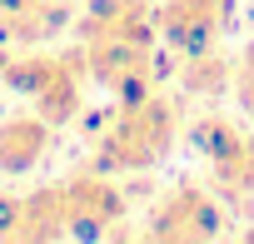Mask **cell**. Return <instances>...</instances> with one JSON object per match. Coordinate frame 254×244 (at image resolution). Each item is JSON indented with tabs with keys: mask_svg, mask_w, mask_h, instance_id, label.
<instances>
[{
	"mask_svg": "<svg viewBox=\"0 0 254 244\" xmlns=\"http://www.w3.org/2000/svg\"><path fill=\"white\" fill-rule=\"evenodd\" d=\"M180 140V95L165 85L140 100H115L110 120L95 135V165L110 175H150L170 160Z\"/></svg>",
	"mask_w": 254,
	"mask_h": 244,
	"instance_id": "6da1fadb",
	"label": "cell"
},
{
	"mask_svg": "<svg viewBox=\"0 0 254 244\" xmlns=\"http://www.w3.org/2000/svg\"><path fill=\"white\" fill-rule=\"evenodd\" d=\"M5 90H15L30 110H40L55 130L75 125L85 115V60L80 50H50V45H15L5 65Z\"/></svg>",
	"mask_w": 254,
	"mask_h": 244,
	"instance_id": "7a4b0ae2",
	"label": "cell"
},
{
	"mask_svg": "<svg viewBox=\"0 0 254 244\" xmlns=\"http://www.w3.org/2000/svg\"><path fill=\"white\" fill-rule=\"evenodd\" d=\"M80 60L90 85L105 90L110 100H140L165 80L160 40H95V45H80Z\"/></svg>",
	"mask_w": 254,
	"mask_h": 244,
	"instance_id": "3957f363",
	"label": "cell"
},
{
	"mask_svg": "<svg viewBox=\"0 0 254 244\" xmlns=\"http://www.w3.org/2000/svg\"><path fill=\"white\" fill-rule=\"evenodd\" d=\"M224 224H229V214L219 204V189L214 184H199V180H185V184H170L160 194V204L150 209L145 239L199 244V239H219Z\"/></svg>",
	"mask_w": 254,
	"mask_h": 244,
	"instance_id": "277c9868",
	"label": "cell"
},
{
	"mask_svg": "<svg viewBox=\"0 0 254 244\" xmlns=\"http://www.w3.org/2000/svg\"><path fill=\"white\" fill-rule=\"evenodd\" d=\"M229 20H234V0H155V30L175 60L219 45Z\"/></svg>",
	"mask_w": 254,
	"mask_h": 244,
	"instance_id": "5b68a950",
	"label": "cell"
},
{
	"mask_svg": "<svg viewBox=\"0 0 254 244\" xmlns=\"http://www.w3.org/2000/svg\"><path fill=\"white\" fill-rule=\"evenodd\" d=\"M0 239H10V244L70 239L65 184H30L15 194H0Z\"/></svg>",
	"mask_w": 254,
	"mask_h": 244,
	"instance_id": "8992f818",
	"label": "cell"
},
{
	"mask_svg": "<svg viewBox=\"0 0 254 244\" xmlns=\"http://www.w3.org/2000/svg\"><path fill=\"white\" fill-rule=\"evenodd\" d=\"M65 209H70V239H105L125 224V194L100 165L65 180Z\"/></svg>",
	"mask_w": 254,
	"mask_h": 244,
	"instance_id": "52a82bcc",
	"label": "cell"
},
{
	"mask_svg": "<svg viewBox=\"0 0 254 244\" xmlns=\"http://www.w3.org/2000/svg\"><path fill=\"white\" fill-rule=\"evenodd\" d=\"M75 40H160L155 30V0H90L75 15Z\"/></svg>",
	"mask_w": 254,
	"mask_h": 244,
	"instance_id": "ba28073f",
	"label": "cell"
},
{
	"mask_svg": "<svg viewBox=\"0 0 254 244\" xmlns=\"http://www.w3.org/2000/svg\"><path fill=\"white\" fill-rule=\"evenodd\" d=\"M55 150V125L40 110H15L0 120V175L5 180H25L35 175Z\"/></svg>",
	"mask_w": 254,
	"mask_h": 244,
	"instance_id": "9c48e42d",
	"label": "cell"
},
{
	"mask_svg": "<svg viewBox=\"0 0 254 244\" xmlns=\"http://www.w3.org/2000/svg\"><path fill=\"white\" fill-rule=\"evenodd\" d=\"M75 0H0V40L5 45H50L75 30Z\"/></svg>",
	"mask_w": 254,
	"mask_h": 244,
	"instance_id": "30bf717a",
	"label": "cell"
},
{
	"mask_svg": "<svg viewBox=\"0 0 254 244\" xmlns=\"http://www.w3.org/2000/svg\"><path fill=\"white\" fill-rule=\"evenodd\" d=\"M234 55L209 45V50H194V55H180L175 60V85L180 95H194V100H219L234 90Z\"/></svg>",
	"mask_w": 254,
	"mask_h": 244,
	"instance_id": "8fae6325",
	"label": "cell"
},
{
	"mask_svg": "<svg viewBox=\"0 0 254 244\" xmlns=\"http://www.w3.org/2000/svg\"><path fill=\"white\" fill-rule=\"evenodd\" d=\"M190 140H194V150L204 155V165L219 170V165H229V160L239 155V145L249 140V130L239 125V120H229V115H199L194 130H190Z\"/></svg>",
	"mask_w": 254,
	"mask_h": 244,
	"instance_id": "7c38bea8",
	"label": "cell"
},
{
	"mask_svg": "<svg viewBox=\"0 0 254 244\" xmlns=\"http://www.w3.org/2000/svg\"><path fill=\"white\" fill-rule=\"evenodd\" d=\"M234 100H239V110L254 120V40L244 45V55H239V65H234Z\"/></svg>",
	"mask_w": 254,
	"mask_h": 244,
	"instance_id": "4fadbf2b",
	"label": "cell"
},
{
	"mask_svg": "<svg viewBox=\"0 0 254 244\" xmlns=\"http://www.w3.org/2000/svg\"><path fill=\"white\" fill-rule=\"evenodd\" d=\"M10 50H15V45H0V90H5V65H10Z\"/></svg>",
	"mask_w": 254,
	"mask_h": 244,
	"instance_id": "5bb4252c",
	"label": "cell"
},
{
	"mask_svg": "<svg viewBox=\"0 0 254 244\" xmlns=\"http://www.w3.org/2000/svg\"><path fill=\"white\" fill-rule=\"evenodd\" d=\"M0 45H5V40H0Z\"/></svg>",
	"mask_w": 254,
	"mask_h": 244,
	"instance_id": "9a60e30c",
	"label": "cell"
}]
</instances>
